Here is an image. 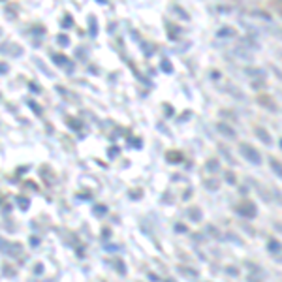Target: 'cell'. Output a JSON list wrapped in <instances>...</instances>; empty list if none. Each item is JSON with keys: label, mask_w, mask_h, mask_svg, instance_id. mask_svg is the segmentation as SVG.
<instances>
[{"label": "cell", "mask_w": 282, "mask_h": 282, "mask_svg": "<svg viewBox=\"0 0 282 282\" xmlns=\"http://www.w3.org/2000/svg\"><path fill=\"white\" fill-rule=\"evenodd\" d=\"M239 152H241V156L247 162H252V164H262V154H260V151L256 149V147H252L250 143H239Z\"/></svg>", "instance_id": "cell-1"}, {"label": "cell", "mask_w": 282, "mask_h": 282, "mask_svg": "<svg viewBox=\"0 0 282 282\" xmlns=\"http://www.w3.org/2000/svg\"><path fill=\"white\" fill-rule=\"evenodd\" d=\"M275 228H276V230H280V232H282V222L276 220V222H275Z\"/></svg>", "instance_id": "cell-11"}, {"label": "cell", "mask_w": 282, "mask_h": 282, "mask_svg": "<svg viewBox=\"0 0 282 282\" xmlns=\"http://www.w3.org/2000/svg\"><path fill=\"white\" fill-rule=\"evenodd\" d=\"M256 102L260 103L262 107H265L267 111H273V113H276L278 111V103L275 102V98L271 96V94H265V92H260L258 96H256Z\"/></svg>", "instance_id": "cell-3"}, {"label": "cell", "mask_w": 282, "mask_h": 282, "mask_svg": "<svg viewBox=\"0 0 282 282\" xmlns=\"http://www.w3.org/2000/svg\"><path fill=\"white\" fill-rule=\"evenodd\" d=\"M269 164H271V170L275 172L276 177H280V179H282V162H280V160L271 158V162H269Z\"/></svg>", "instance_id": "cell-6"}, {"label": "cell", "mask_w": 282, "mask_h": 282, "mask_svg": "<svg viewBox=\"0 0 282 282\" xmlns=\"http://www.w3.org/2000/svg\"><path fill=\"white\" fill-rule=\"evenodd\" d=\"M218 36H220V38H232V36H237V32H235V28L226 27L218 30Z\"/></svg>", "instance_id": "cell-7"}, {"label": "cell", "mask_w": 282, "mask_h": 282, "mask_svg": "<svg viewBox=\"0 0 282 282\" xmlns=\"http://www.w3.org/2000/svg\"><path fill=\"white\" fill-rule=\"evenodd\" d=\"M269 250H271V252H280L282 250V245L278 241H276V239H269Z\"/></svg>", "instance_id": "cell-8"}, {"label": "cell", "mask_w": 282, "mask_h": 282, "mask_svg": "<svg viewBox=\"0 0 282 282\" xmlns=\"http://www.w3.org/2000/svg\"><path fill=\"white\" fill-rule=\"evenodd\" d=\"M271 4L275 8V12L282 17V0H271Z\"/></svg>", "instance_id": "cell-10"}, {"label": "cell", "mask_w": 282, "mask_h": 282, "mask_svg": "<svg viewBox=\"0 0 282 282\" xmlns=\"http://www.w3.org/2000/svg\"><path fill=\"white\" fill-rule=\"evenodd\" d=\"M216 130L220 132L222 136L235 138V130H234V128H230V124H226V123H218V124H216Z\"/></svg>", "instance_id": "cell-5"}, {"label": "cell", "mask_w": 282, "mask_h": 282, "mask_svg": "<svg viewBox=\"0 0 282 282\" xmlns=\"http://www.w3.org/2000/svg\"><path fill=\"white\" fill-rule=\"evenodd\" d=\"M235 209H237V213L241 214V216H245V218H254L256 214H258V209H256L254 201H250V200L239 201Z\"/></svg>", "instance_id": "cell-2"}, {"label": "cell", "mask_w": 282, "mask_h": 282, "mask_svg": "<svg viewBox=\"0 0 282 282\" xmlns=\"http://www.w3.org/2000/svg\"><path fill=\"white\" fill-rule=\"evenodd\" d=\"M167 160H170V162H183V154L175 151H170L167 152Z\"/></svg>", "instance_id": "cell-9"}, {"label": "cell", "mask_w": 282, "mask_h": 282, "mask_svg": "<svg viewBox=\"0 0 282 282\" xmlns=\"http://www.w3.org/2000/svg\"><path fill=\"white\" fill-rule=\"evenodd\" d=\"M254 132H256V136L262 139L263 143H265V145H271V134H269V132L265 130V128H262V126H256Z\"/></svg>", "instance_id": "cell-4"}, {"label": "cell", "mask_w": 282, "mask_h": 282, "mask_svg": "<svg viewBox=\"0 0 282 282\" xmlns=\"http://www.w3.org/2000/svg\"><path fill=\"white\" fill-rule=\"evenodd\" d=\"M280 147H282V139H280Z\"/></svg>", "instance_id": "cell-12"}]
</instances>
